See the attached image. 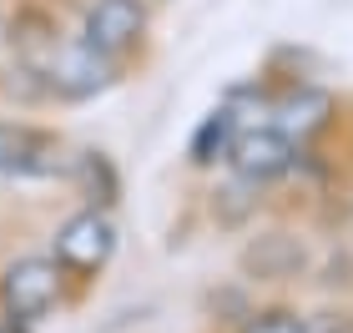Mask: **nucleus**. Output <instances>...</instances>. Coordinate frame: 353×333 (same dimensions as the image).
Wrapping results in <instances>:
<instances>
[{"label": "nucleus", "mask_w": 353, "mask_h": 333, "mask_svg": "<svg viewBox=\"0 0 353 333\" xmlns=\"http://www.w3.org/2000/svg\"><path fill=\"white\" fill-rule=\"evenodd\" d=\"M0 333H15V323H0Z\"/></svg>", "instance_id": "obj_12"}, {"label": "nucleus", "mask_w": 353, "mask_h": 333, "mask_svg": "<svg viewBox=\"0 0 353 333\" xmlns=\"http://www.w3.org/2000/svg\"><path fill=\"white\" fill-rule=\"evenodd\" d=\"M61 303V263L56 258H15L0 273V308L10 323H36Z\"/></svg>", "instance_id": "obj_1"}, {"label": "nucleus", "mask_w": 353, "mask_h": 333, "mask_svg": "<svg viewBox=\"0 0 353 333\" xmlns=\"http://www.w3.org/2000/svg\"><path fill=\"white\" fill-rule=\"evenodd\" d=\"M333 111H339L333 91H323V86H293L283 101H272V121L268 126H278L288 141L303 147V141H313L318 132H328Z\"/></svg>", "instance_id": "obj_6"}, {"label": "nucleus", "mask_w": 353, "mask_h": 333, "mask_svg": "<svg viewBox=\"0 0 353 333\" xmlns=\"http://www.w3.org/2000/svg\"><path fill=\"white\" fill-rule=\"evenodd\" d=\"M308 268V243L298 232H258L243 248V273L258 283H288Z\"/></svg>", "instance_id": "obj_7"}, {"label": "nucleus", "mask_w": 353, "mask_h": 333, "mask_svg": "<svg viewBox=\"0 0 353 333\" xmlns=\"http://www.w3.org/2000/svg\"><path fill=\"white\" fill-rule=\"evenodd\" d=\"M46 76H51V91L61 101H86L117 81V56L96 51L86 36H66V41H56L51 61H46Z\"/></svg>", "instance_id": "obj_3"}, {"label": "nucleus", "mask_w": 353, "mask_h": 333, "mask_svg": "<svg viewBox=\"0 0 353 333\" xmlns=\"http://www.w3.org/2000/svg\"><path fill=\"white\" fill-rule=\"evenodd\" d=\"M228 162H232V177L263 187V182H278V177L293 172L298 141H288L278 126H243L237 141H232V152H228Z\"/></svg>", "instance_id": "obj_4"}, {"label": "nucleus", "mask_w": 353, "mask_h": 333, "mask_svg": "<svg viewBox=\"0 0 353 333\" xmlns=\"http://www.w3.org/2000/svg\"><path fill=\"white\" fill-rule=\"evenodd\" d=\"M308 333H353V308H323V313H313Z\"/></svg>", "instance_id": "obj_11"}, {"label": "nucleus", "mask_w": 353, "mask_h": 333, "mask_svg": "<svg viewBox=\"0 0 353 333\" xmlns=\"http://www.w3.org/2000/svg\"><path fill=\"white\" fill-rule=\"evenodd\" d=\"M237 333H308V319H298L293 308H258Z\"/></svg>", "instance_id": "obj_10"}, {"label": "nucleus", "mask_w": 353, "mask_h": 333, "mask_svg": "<svg viewBox=\"0 0 353 333\" xmlns=\"http://www.w3.org/2000/svg\"><path fill=\"white\" fill-rule=\"evenodd\" d=\"M232 141H237V117L228 106H217V111H207V117L197 121V132H192V167H217L222 157L232 152Z\"/></svg>", "instance_id": "obj_9"}, {"label": "nucleus", "mask_w": 353, "mask_h": 333, "mask_svg": "<svg viewBox=\"0 0 353 333\" xmlns=\"http://www.w3.org/2000/svg\"><path fill=\"white\" fill-rule=\"evenodd\" d=\"M111 252H117V222H111V212H101V208H81L76 217H66L56 228L51 258L61 263V273L91 278V273H101L111 263Z\"/></svg>", "instance_id": "obj_2"}, {"label": "nucleus", "mask_w": 353, "mask_h": 333, "mask_svg": "<svg viewBox=\"0 0 353 333\" xmlns=\"http://www.w3.org/2000/svg\"><path fill=\"white\" fill-rule=\"evenodd\" d=\"M81 36L106 56H126L137 51L141 36H147V0H91L86 6V21H81Z\"/></svg>", "instance_id": "obj_5"}, {"label": "nucleus", "mask_w": 353, "mask_h": 333, "mask_svg": "<svg viewBox=\"0 0 353 333\" xmlns=\"http://www.w3.org/2000/svg\"><path fill=\"white\" fill-rule=\"evenodd\" d=\"M71 177H76V187H81L86 208H101V212L117 208L121 177H117V167H111L106 152H81V157H71Z\"/></svg>", "instance_id": "obj_8"}]
</instances>
